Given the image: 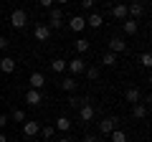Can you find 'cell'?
<instances>
[{
    "mask_svg": "<svg viewBox=\"0 0 152 142\" xmlns=\"http://www.w3.org/2000/svg\"><path fill=\"white\" fill-rule=\"evenodd\" d=\"M10 26L15 28V31H23V28L28 26V13L23 10V8H15V10L10 13Z\"/></svg>",
    "mask_w": 152,
    "mask_h": 142,
    "instance_id": "cell-1",
    "label": "cell"
},
{
    "mask_svg": "<svg viewBox=\"0 0 152 142\" xmlns=\"http://www.w3.org/2000/svg\"><path fill=\"white\" fill-rule=\"evenodd\" d=\"M61 26H64V13H61L58 8H51V13H48V28H51V31H58Z\"/></svg>",
    "mask_w": 152,
    "mask_h": 142,
    "instance_id": "cell-2",
    "label": "cell"
},
{
    "mask_svg": "<svg viewBox=\"0 0 152 142\" xmlns=\"http://www.w3.org/2000/svg\"><path fill=\"white\" fill-rule=\"evenodd\" d=\"M66 69H69L74 76H79V74H84V69H86V61H84L81 56H76L74 61H66Z\"/></svg>",
    "mask_w": 152,
    "mask_h": 142,
    "instance_id": "cell-3",
    "label": "cell"
},
{
    "mask_svg": "<svg viewBox=\"0 0 152 142\" xmlns=\"http://www.w3.org/2000/svg\"><path fill=\"white\" fill-rule=\"evenodd\" d=\"M117 130V117H104L102 122H99V132L102 135H109V132Z\"/></svg>",
    "mask_w": 152,
    "mask_h": 142,
    "instance_id": "cell-4",
    "label": "cell"
},
{
    "mask_svg": "<svg viewBox=\"0 0 152 142\" xmlns=\"http://www.w3.org/2000/svg\"><path fill=\"white\" fill-rule=\"evenodd\" d=\"M26 102L31 104V107H38V104L43 102V94H41V89H28V91H26Z\"/></svg>",
    "mask_w": 152,
    "mask_h": 142,
    "instance_id": "cell-5",
    "label": "cell"
},
{
    "mask_svg": "<svg viewBox=\"0 0 152 142\" xmlns=\"http://www.w3.org/2000/svg\"><path fill=\"white\" fill-rule=\"evenodd\" d=\"M109 51H112V53H124V51H127V41L114 36V38L109 41Z\"/></svg>",
    "mask_w": 152,
    "mask_h": 142,
    "instance_id": "cell-6",
    "label": "cell"
},
{
    "mask_svg": "<svg viewBox=\"0 0 152 142\" xmlns=\"http://www.w3.org/2000/svg\"><path fill=\"white\" fill-rule=\"evenodd\" d=\"M94 107L91 104H84V107H79V122H91L94 119Z\"/></svg>",
    "mask_w": 152,
    "mask_h": 142,
    "instance_id": "cell-7",
    "label": "cell"
},
{
    "mask_svg": "<svg viewBox=\"0 0 152 142\" xmlns=\"http://www.w3.org/2000/svg\"><path fill=\"white\" fill-rule=\"evenodd\" d=\"M142 13H145V8H142V3H140V0L127 5V18H132V20H137V18H140Z\"/></svg>",
    "mask_w": 152,
    "mask_h": 142,
    "instance_id": "cell-8",
    "label": "cell"
},
{
    "mask_svg": "<svg viewBox=\"0 0 152 142\" xmlns=\"http://www.w3.org/2000/svg\"><path fill=\"white\" fill-rule=\"evenodd\" d=\"M33 36H36V41H48L51 38V28L43 26V23H38L36 31H33Z\"/></svg>",
    "mask_w": 152,
    "mask_h": 142,
    "instance_id": "cell-9",
    "label": "cell"
},
{
    "mask_svg": "<svg viewBox=\"0 0 152 142\" xmlns=\"http://www.w3.org/2000/svg\"><path fill=\"white\" fill-rule=\"evenodd\" d=\"M28 84H31V89H43L46 76L41 74V71H33V74H31V79H28Z\"/></svg>",
    "mask_w": 152,
    "mask_h": 142,
    "instance_id": "cell-10",
    "label": "cell"
},
{
    "mask_svg": "<svg viewBox=\"0 0 152 142\" xmlns=\"http://www.w3.org/2000/svg\"><path fill=\"white\" fill-rule=\"evenodd\" d=\"M69 28H71L74 33H81L84 28H86V18H81V15H74V18L69 20Z\"/></svg>",
    "mask_w": 152,
    "mask_h": 142,
    "instance_id": "cell-11",
    "label": "cell"
},
{
    "mask_svg": "<svg viewBox=\"0 0 152 142\" xmlns=\"http://www.w3.org/2000/svg\"><path fill=\"white\" fill-rule=\"evenodd\" d=\"M0 71H3V74H13V71H15V59L3 56V59H0Z\"/></svg>",
    "mask_w": 152,
    "mask_h": 142,
    "instance_id": "cell-12",
    "label": "cell"
},
{
    "mask_svg": "<svg viewBox=\"0 0 152 142\" xmlns=\"http://www.w3.org/2000/svg\"><path fill=\"white\" fill-rule=\"evenodd\" d=\"M132 117H134V119H145V117H147V104L145 102L132 104Z\"/></svg>",
    "mask_w": 152,
    "mask_h": 142,
    "instance_id": "cell-13",
    "label": "cell"
},
{
    "mask_svg": "<svg viewBox=\"0 0 152 142\" xmlns=\"http://www.w3.org/2000/svg\"><path fill=\"white\" fill-rule=\"evenodd\" d=\"M38 132H41L38 122H23V135H26V137H36Z\"/></svg>",
    "mask_w": 152,
    "mask_h": 142,
    "instance_id": "cell-14",
    "label": "cell"
},
{
    "mask_svg": "<svg viewBox=\"0 0 152 142\" xmlns=\"http://www.w3.org/2000/svg\"><path fill=\"white\" fill-rule=\"evenodd\" d=\"M124 97H127V102H132V104H137V102H142V91L137 86H129L124 91Z\"/></svg>",
    "mask_w": 152,
    "mask_h": 142,
    "instance_id": "cell-15",
    "label": "cell"
},
{
    "mask_svg": "<svg viewBox=\"0 0 152 142\" xmlns=\"http://www.w3.org/2000/svg\"><path fill=\"white\" fill-rule=\"evenodd\" d=\"M86 26L89 28H102L104 26V15H102V13H91V15L86 18Z\"/></svg>",
    "mask_w": 152,
    "mask_h": 142,
    "instance_id": "cell-16",
    "label": "cell"
},
{
    "mask_svg": "<svg viewBox=\"0 0 152 142\" xmlns=\"http://www.w3.org/2000/svg\"><path fill=\"white\" fill-rule=\"evenodd\" d=\"M74 46H76V53H79V56H84V53H86L89 48H91L89 38H76V41H74Z\"/></svg>",
    "mask_w": 152,
    "mask_h": 142,
    "instance_id": "cell-17",
    "label": "cell"
},
{
    "mask_svg": "<svg viewBox=\"0 0 152 142\" xmlns=\"http://www.w3.org/2000/svg\"><path fill=\"white\" fill-rule=\"evenodd\" d=\"M112 15L119 18V20H127V5H124V3H117V5L112 8Z\"/></svg>",
    "mask_w": 152,
    "mask_h": 142,
    "instance_id": "cell-18",
    "label": "cell"
},
{
    "mask_svg": "<svg viewBox=\"0 0 152 142\" xmlns=\"http://www.w3.org/2000/svg\"><path fill=\"white\" fill-rule=\"evenodd\" d=\"M137 31H140V23L132 20V18H127V20H124V33H127V36H137Z\"/></svg>",
    "mask_w": 152,
    "mask_h": 142,
    "instance_id": "cell-19",
    "label": "cell"
},
{
    "mask_svg": "<svg viewBox=\"0 0 152 142\" xmlns=\"http://www.w3.org/2000/svg\"><path fill=\"white\" fill-rule=\"evenodd\" d=\"M76 79L74 76H66V79H61V89H64V91H76Z\"/></svg>",
    "mask_w": 152,
    "mask_h": 142,
    "instance_id": "cell-20",
    "label": "cell"
},
{
    "mask_svg": "<svg viewBox=\"0 0 152 142\" xmlns=\"http://www.w3.org/2000/svg\"><path fill=\"white\" fill-rule=\"evenodd\" d=\"M53 130L69 132V130H71V119H69V117H58V119H56V127H53Z\"/></svg>",
    "mask_w": 152,
    "mask_h": 142,
    "instance_id": "cell-21",
    "label": "cell"
},
{
    "mask_svg": "<svg viewBox=\"0 0 152 142\" xmlns=\"http://www.w3.org/2000/svg\"><path fill=\"white\" fill-rule=\"evenodd\" d=\"M51 71H53V74H64L66 71V61L64 59H53L51 61Z\"/></svg>",
    "mask_w": 152,
    "mask_h": 142,
    "instance_id": "cell-22",
    "label": "cell"
},
{
    "mask_svg": "<svg viewBox=\"0 0 152 142\" xmlns=\"http://www.w3.org/2000/svg\"><path fill=\"white\" fill-rule=\"evenodd\" d=\"M102 64H104V66H109V69H112V66H117V53L107 51V53L102 56Z\"/></svg>",
    "mask_w": 152,
    "mask_h": 142,
    "instance_id": "cell-23",
    "label": "cell"
},
{
    "mask_svg": "<svg viewBox=\"0 0 152 142\" xmlns=\"http://www.w3.org/2000/svg\"><path fill=\"white\" fill-rule=\"evenodd\" d=\"M84 74H86V79H91V81H96L102 71H99V66H86V69H84Z\"/></svg>",
    "mask_w": 152,
    "mask_h": 142,
    "instance_id": "cell-24",
    "label": "cell"
},
{
    "mask_svg": "<svg viewBox=\"0 0 152 142\" xmlns=\"http://www.w3.org/2000/svg\"><path fill=\"white\" fill-rule=\"evenodd\" d=\"M109 135H112V142H127V132L119 130V127H117L114 132H109Z\"/></svg>",
    "mask_w": 152,
    "mask_h": 142,
    "instance_id": "cell-25",
    "label": "cell"
},
{
    "mask_svg": "<svg viewBox=\"0 0 152 142\" xmlns=\"http://www.w3.org/2000/svg\"><path fill=\"white\" fill-rule=\"evenodd\" d=\"M84 104H89V99H84V97H71V99H69V107H71V109L84 107Z\"/></svg>",
    "mask_w": 152,
    "mask_h": 142,
    "instance_id": "cell-26",
    "label": "cell"
},
{
    "mask_svg": "<svg viewBox=\"0 0 152 142\" xmlns=\"http://www.w3.org/2000/svg\"><path fill=\"white\" fill-rule=\"evenodd\" d=\"M10 119L13 122H26V112H23V109H13L10 112Z\"/></svg>",
    "mask_w": 152,
    "mask_h": 142,
    "instance_id": "cell-27",
    "label": "cell"
},
{
    "mask_svg": "<svg viewBox=\"0 0 152 142\" xmlns=\"http://www.w3.org/2000/svg\"><path fill=\"white\" fill-rule=\"evenodd\" d=\"M140 64H142V66H145V69H150V66H152V56H150V53H147V51H145V53H142V56H140Z\"/></svg>",
    "mask_w": 152,
    "mask_h": 142,
    "instance_id": "cell-28",
    "label": "cell"
},
{
    "mask_svg": "<svg viewBox=\"0 0 152 142\" xmlns=\"http://www.w3.org/2000/svg\"><path fill=\"white\" fill-rule=\"evenodd\" d=\"M41 135H43L46 140H53V135H56V130H53V127H43V130H41Z\"/></svg>",
    "mask_w": 152,
    "mask_h": 142,
    "instance_id": "cell-29",
    "label": "cell"
},
{
    "mask_svg": "<svg viewBox=\"0 0 152 142\" xmlns=\"http://www.w3.org/2000/svg\"><path fill=\"white\" fill-rule=\"evenodd\" d=\"M8 46H10V41L5 36H0V51H8Z\"/></svg>",
    "mask_w": 152,
    "mask_h": 142,
    "instance_id": "cell-30",
    "label": "cell"
},
{
    "mask_svg": "<svg viewBox=\"0 0 152 142\" xmlns=\"http://www.w3.org/2000/svg\"><path fill=\"white\" fill-rule=\"evenodd\" d=\"M81 8H86V10H91V8H94V0H81Z\"/></svg>",
    "mask_w": 152,
    "mask_h": 142,
    "instance_id": "cell-31",
    "label": "cell"
},
{
    "mask_svg": "<svg viewBox=\"0 0 152 142\" xmlns=\"http://www.w3.org/2000/svg\"><path fill=\"white\" fill-rule=\"evenodd\" d=\"M41 3V8H53V0H38Z\"/></svg>",
    "mask_w": 152,
    "mask_h": 142,
    "instance_id": "cell-32",
    "label": "cell"
},
{
    "mask_svg": "<svg viewBox=\"0 0 152 142\" xmlns=\"http://www.w3.org/2000/svg\"><path fill=\"white\" fill-rule=\"evenodd\" d=\"M8 122H10V119H8V117H5V114H0V130H3V127H5V124H8Z\"/></svg>",
    "mask_w": 152,
    "mask_h": 142,
    "instance_id": "cell-33",
    "label": "cell"
},
{
    "mask_svg": "<svg viewBox=\"0 0 152 142\" xmlns=\"http://www.w3.org/2000/svg\"><path fill=\"white\" fill-rule=\"evenodd\" d=\"M84 142H99V140H96V135H86V137H84Z\"/></svg>",
    "mask_w": 152,
    "mask_h": 142,
    "instance_id": "cell-34",
    "label": "cell"
},
{
    "mask_svg": "<svg viewBox=\"0 0 152 142\" xmlns=\"http://www.w3.org/2000/svg\"><path fill=\"white\" fill-rule=\"evenodd\" d=\"M56 142H71V140H69V137H61V140H56Z\"/></svg>",
    "mask_w": 152,
    "mask_h": 142,
    "instance_id": "cell-35",
    "label": "cell"
},
{
    "mask_svg": "<svg viewBox=\"0 0 152 142\" xmlns=\"http://www.w3.org/2000/svg\"><path fill=\"white\" fill-rule=\"evenodd\" d=\"M0 142H8V137H5V135H0Z\"/></svg>",
    "mask_w": 152,
    "mask_h": 142,
    "instance_id": "cell-36",
    "label": "cell"
},
{
    "mask_svg": "<svg viewBox=\"0 0 152 142\" xmlns=\"http://www.w3.org/2000/svg\"><path fill=\"white\" fill-rule=\"evenodd\" d=\"M53 3H61V5H64V3H69V0H53Z\"/></svg>",
    "mask_w": 152,
    "mask_h": 142,
    "instance_id": "cell-37",
    "label": "cell"
},
{
    "mask_svg": "<svg viewBox=\"0 0 152 142\" xmlns=\"http://www.w3.org/2000/svg\"><path fill=\"white\" fill-rule=\"evenodd\" d=\"M127 3H137V0H127Z\"/></svg>",
    "mask_w": 152,
    "mask_h": 142,
    "instance_id": "cell-38",
    "label": "cell"
}]
</instances>
